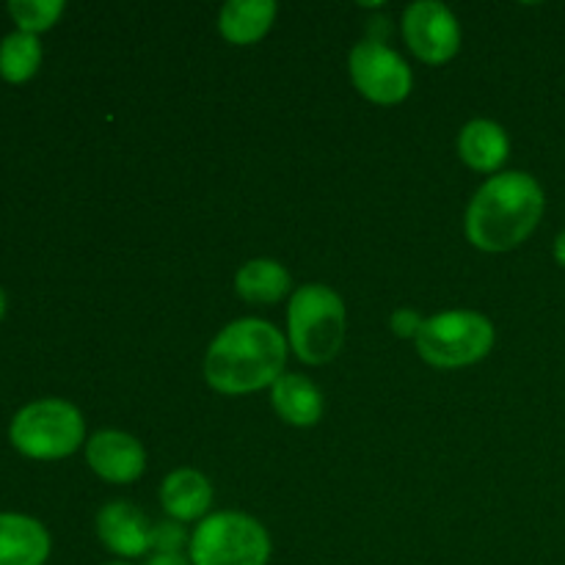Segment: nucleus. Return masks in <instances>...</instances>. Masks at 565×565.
<instances>
[{"instance_id": "1a4fd4ad", "label": "nucleus", "mask_w": 565, "mask_h": 565, "mask_svg": "<svg viewBox=\"0 0 565 565\" xmlns=\"http://www.w3.org/2000/svg\"><path fill=\"white\" fill-rule=\"evenodd\" d=\"M86 461L92 472L108 483H132L147 469V452L136 436L99 430L86 441Z\"/></svg>"}, {"instance_id": "aec40b11", "label": "nucleus", "mask_w": 565, "mask_h": 565, "mask_svg": "<svg viewBox=\"0 0 565 565\" xmlns=\"http://www.w3.org/2000/svg\"><path fill=\"white\" fill-rule=\"evenodd\" d=\"M423 329V320L417 318L414 309H401V312L392 315V331L397 337H414L417 340V331Z\"/></svg>"}, {"instance_id": "39448f33", "label": "nucleus", "mask_w": 565, "mask_h": 565, "mask_svg": "<svg viewBox=\"0 0 565 565\" xmlns=\"http://www.w3.org/2000/svg\"><path fill=\"white\" fill-rule=\"evenodd\" d=\"M188 561L191 565H268V530L246 513H213L193 530Z\"/></svg>"}, {"instance_id": "a211bd4d", "label": "nucleus", "mask_w": 565, "mask_h": 565, "mask_svg": "<svg viewBox=\"0 0 565 565\" xmlns=\"http://www.w3.org/2000/svg\"><path fill=\"white\" fill-rule=\"evenodd\" d=\"M6 9L17 22V31L39 36L42 31H50L64 14V0H11Z\"/></svg>"}, {"instance_id": "6ab92c4d", "label": "nucleus", "mask_w": 565, "mask_h": 565, "mask_svg": "<svg viewBox=\"0 0 565 565\" xmlns=\"http://www.w3.org/2000/svg\"><path fill=\"white\" fill-rule=\"evenodd\" d=\"M185 544H191V539H188L180 524L166 522L152 530V550L163 552V555H180V550Z\"/></svg>"}, {"instance_id": "7ed1b4c3", "label": "nucleus", "mask_w": 565, "mask_h": 565, "mask_svg": "<svg viewBox=\"0 0 565 565\" xmlns=\"http://www.w3.org/2000/svg\"><path fill=\"white\" fill-rule=\"evenodd\" d=\"M345 301L326 285H303L292 292L287 309L290 348L303 364H326L345 345Z\"/></svg>"}, {"instance_id": "0eeeda50", "label": "nucleus", "mask_w": 565, "mask_h": 565, "mask_svg": "<svg viewBox=\"0 0 565 565\" xmlns=\"http://www.w3.org/2000/svg\"><path fill=\"white\" fill-rule=\"evenodd\" d=\"M348 72L359 94L375 105H397L412 94V70L379 39H364L351 50Z\"/></svg>"}, {"instance_id": "2eb2a0df", "label": "nucleus", "mask_w": 565, "mask_h": 565, "mask_svg": "<svg viewBox=\"0 0 565 565\" xmlns=\"http://www.w3.org/2000/svg\"><path fill=\"white\" fill-rule=\"evenodd\" d=\"M276 20L274 0H230L218 14V31L230 44H254Z\"/></svg>"}, {"instance_id": "5701e85b", "label": "nucleus", "mask_w": 565, "mask_h": 565, "mask_svg": "<svg viewBox=\"0 0 565 565\" xmlns=\"http://www.w3.org/2000/svg\"><path fill=\"white\" fill-rule=\"evenodd\" d=\"M3 312H6V296L3 290H0V320H3Z\"/></svg>"}, {"instance_id": "b1692460", "label": "nucleus", "mask_w": 565, "mask_h": 565, "mask_svg": "<svg viewBox=\"0 0 565 565\" xmlns=\"http://www.w3.org/2000/svg\"><path fill=\"white\" fill-rule=\"evenodd\" d=\"M103 565H132L130 561H110V563H103Z\"/></svg>"}, {"instance_id": "4468645a", "label": "nucleus", "mask_w": 565, "mask_h": 565, "mask_svg": "<svg viewBox=\"0 0 565 565\" xmlns=\"http://www.w3.org/2000/svg\"><path fill=\"white\" fill-rule=\"evenodd\" d=\"M270 401L276 414L296 428H312L323 417V395L303 375H281L270 386Z\"/></svg>"}, {"instance_id": "6e6552de", "label": "nucleus", "mask_w": 565, "mask_h": 565, "mask_svg": "<svg viewBox=\"0 0 565 565\" xmlns=\"http://www.w3.org/2000/svg\"><path fill=\"white\" fill-rule=\"evenodd\" d=\"M403 36L425 64H447L461 50V25L439 0H417L403 14Z\"/></svg>"}, {"instance_id": "4be33fe9", "label": "nucleus", "mask_w": 565, "mask_h": 565, "mask_svg": "<svg viewBox=\"0 0 565 565\" xmlns=\"http://www.w3.org/2000/svg\"><path fill=\"white\" fill-rule=\"evenodd\" d=\"M555 259L561 268H565V230L555 237Z\"/></svg>"}, {"instance_id": "f257e3e1", "label": "nucleus", "mask_w": 565, "mask_h": 565, "mask_svg": "<svg viewBox=\"0 0 565 565\" xmlns=\"http://www.w3.org/2000/svg\"><path fill=\"white\" fill-rule=\"evenodd\" d=\"M285 334L259 318H243L210 342L204 379L221 395H252L274 386L285 375Z\"/></svg>"}, {"instance_id": "412c9836", "label": "nucleus", "mask_w": 565, "mask_h": 565, "mask_svg": "<svg viewBox=\"0 0 565 565\" xmlns=\"http://www.w3.org/2000/svg\"><path fill=\"white\" fill-rule=\"evenodd\" d=\"M149 565H188V563L182 561L180 555H163V552H158V555L149 561Z\"/></svg>"}, {"instance_id": "f03ea898", "label": "nucleus", "mask_w": 565, "mask_h": 565, "mask_svg": "<svg viewBox=\"0 0 565 565\" xmlns=\"http://www.w3.org/2000/svg\"><path fill=\"white\" fill-rule=\"evenodd\" d=\"M546 196L524 171H502L486 180L467 210V237L475 248L505 254L522 246L544 218Z\"/></svg>"}, {"instance_id": "9b49d317", "label": "nucleus", "mask_w": 565, "mask_h": 565, "mask_svg": "<svg viewBox=\"0 0 565 565\" xmlns=\"http://www.w3.org/2000/svg\"><path fill=\"white\" fill-rule=\"evenodd\" d=\"M50 533L42 522L22 513H0V565H44Z\"/></svg>"}, {"instance_id": "dca6fc26", "label": "nucleus", "mask_w": 565, "mask_h": 565, "mask_svg": "<svg viewBox=\"0 0 565 565\" xmlns=\"http://www.w3.org/2000/svg\"><path fill=\"white\" fill-rule=\"evenodd\" d=\"M290 274L276 259H252L235 276V290L248 303H276L290 292Z\"/></svg>"}, {"instance_id": "f3484780", "label": "nucleus", "mask_w": 565, "mask_h": 565, "mask_svg": "<svg viewBox=\"0 0 565 565\" xmlns=\"http://www.w3.org/2000/svg\"><path fill=\"white\" fill-rule=\"evenodd\" d=\"M42 64V42L25 31H14L0 42V77L6 83L31 81Z\"/></svg>"}, {"instance_id": "f8f14e48", "label": "nucleus", "mask_w": 565, "mask_h": 565, "mask_svg": "<svg viewBox=\"0 0 565 565\" xmlns=\"http://www.w3.org/2000/svg\"><path fill=\"white\" fill-rule=\"evenodd\" d=\"M458 154L469 169L480 174H497L511 154L505 127L491 119H472L458 132Z\"/></svg>"}, {"instance_id": "9d476101", "label": "nucleus", "mask_w": 565, "mask_h": 565, "mask_svg": "<svg viewBox=\"0 0 565 565\" xmlns=\"http://www.w3.org/2000/svg\"><path fill=\"white\" fill-rule=\"evenodd\" d=\"M152 524L130 502H108L97 513V535L105 550L119 555L121 561L143 557L152 550Z\"/></svg>"}, {"instance_id": "20e7f679", "label": "nucleus", "mask_w": 565, "mask_h": 565, "mask_svg": "<svg viewBox=\"0 0 565 565\" xmlns=\"http://www.w3.org/2000/svg\"><path fill=\"white\" fill-rule=\"evenodd\" d=\"M17 452L33 461H58L72 456L86 439V419L72 403L44 397L22 406L9 425Z\"/></svg>"}, {"instance_id": "423d86ee", "label": "nucleus", "mask_w": 565, "mask_h": 565, "mask_svg": "<svg viewBox=\"0 0 565 565\" xmlns=\"http://www.w3.org/2000/svg\"><path fill=\"white\" fill-rule=\"evenodd\" d=\"M417 353L439 370L469 367L494 348V326L489 318L467 309L434 315L417 331Z\"/></svg>"}, {"instance_id": "ddd939ff", "label": "nucleus", "mask_w": 565, "mask_h": 565, "mask_svg": "<svg viewBox=\"0 0 565 565\" xmlns=\"http://www.w3.org/2000/svg\"><path fill=\"white\" fill-rule=\"evenodd\" d=\"M160 502L174 522H196L213 505V486L196 469H177L160 486Z\"/></svg>"}]
</instances>
